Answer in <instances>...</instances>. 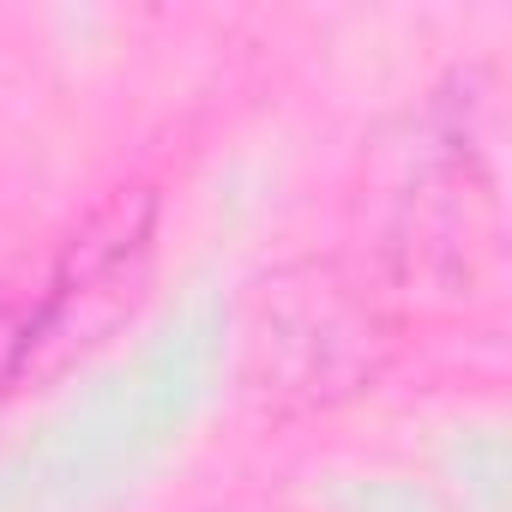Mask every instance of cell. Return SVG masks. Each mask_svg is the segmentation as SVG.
<instances>
[{
    "label": "cell",
    "instance_id": "cell-1",
    "mask_svg": "<svg viewBox=\"0 0 512 512\" xmlns=\"http://www.w3.org/2000/svg\"><path fill=\"white\" fill-rule=\"evenodd\" d=\"M386 356L392 320L380 296L332 260L278 272L253 302L247 386L272 416H314L368 392Z\"/></svg>",
    "mask_w": 512,
    "mask_h": 512
},
{
    "label": "cell",
    "instance_id": "cell-2",
    "mask_svg": "<svg viewBox=\"0 0 512 512\" xmlns=\"http://www.w3.org/2000/svg\"><path fill=\"white\" fill-rule=\"evenodd\" d=\"M151 223H157V193L151 187H121L109 193L61 247L49 284L37 290L43 302V356L37 368L61 350L97 344L133 302V284L151 260Z\"/></svg>",
    "mask_w": 512,
    "mask_h": 512
},
{
    "label": "cell",
    "instance_id": "cell-3",
    "mask_svg": "<svg viewBox=\"0 0 512 512\" xmlns=\"http://www.w3.org/2000/svg\"><path fill=\"white\" fill-rule=\"evenodd\" d=\"M43 356V302L37 296H0V392H13Z\"/></svg>",
    "mask_w": 512,
    "mask_h": 512
}]
</instances>
